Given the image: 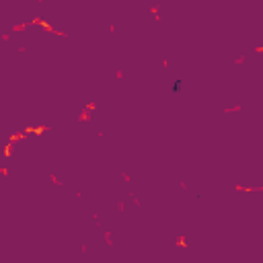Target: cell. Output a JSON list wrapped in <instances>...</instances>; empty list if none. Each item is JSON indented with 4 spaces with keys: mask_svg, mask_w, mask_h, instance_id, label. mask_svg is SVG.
Masks as SVG:
<instances>
[{
    "mask_svg": "<svg viewBox=\"0 0 263 263\" xmlns=\"http://www.w3.org/2000/svg\"><path fill=\"white\" fill-rule=\"evenodd\" d=\"M179 90H181V80H175L171 86V92H179Z\"/></svg>",
    "mask_w": 263,
    "mask_h": 263,
    "instance_id": "cell-1",
    "label": "cell"
}]
</instances>
